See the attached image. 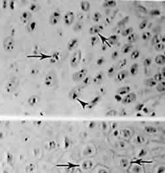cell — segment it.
Returning <instances> with one entry per match:
<instances>
[{
    "instance_id": "cell-44",
    "label": "cell",
    "mask_w": 165,
    "mask_h": 173,
    "mask_svg": "<svg viewBox=\"0 0 165 173\" xmlns=\"http://www.w3.org/2000/svg\"><path fill=\"white\" fill-rule=\"evenodd\" d=\"M105 62V59L104 57H101V58H99L96 61V65L98 66H101L102 65H103Z\"/></svg>"
},
{
    "instance_id": "cell-23",
    "label": "cell",
    "mask_w": 165,
    "mask_h": 173,
    "mask_svg": "<svg viewBox=\"0 0 165 173\" xmlns=\"http://www.w3.org/2000/svg\"><path fill=\"white\" fill-rule=\"evenodd\" d=\"M156 90L160 93H163L165 91V82L164 81H162L161 82H159L156 84Z\"/></svg>"
},
{
    "instance_id": "cell-27",
    "label": "cell",
    "mask_w": 165,
    "mask_h": 173,
    "mask_svg": "<svg viewBox=\"0 0 165 173\" xmlns=\"http://www.w3.org/2000/svg\"><path fill=\"white\" fill-rule=\"evenodd\" d=\"M164 77L162 76V74L161 73H157L156 74L154 75V76H153V79L156 81V83H159L163 81Z\"/></svg>"
},
{
    "instance_id": "cell-45",
    "label": "cell",
    "mask_w": 165,
    "mask_h": 173,
    "mask_svg": "<svg viewBox=\"0 0 165 173\" xmlns=\"http://www.w3.org/2000/svg\"><path fill=\"white\" fill-rule=\"evenodd\" d=\"M116 115H117V112H116L115 110L109 111L106 114V116H115Z\"/></svg>"
},
{
    "instance_id": "cell-17",
    "label": "cell",
    "mask_w": 165,
    "mask_h": 173,
    "mask_svg": "<svg viewBox=\"0 0 165 173\" xmlns=\"http://www.w3.org/2000/svg\"><path fill=\"white\" fill-rule=\"evenodd\" d=\"M118 36L116 34H112L109 38H108V42L110 45V46L112 45L116 44V42H118Z\"/></svg>"
},
{
    "instance_id": "cell-7",
    "label": "cell",
    "mask_w": 165,
    "mask_h": 173,
    "mask_svg": "<svg viewBox=\"0 0 165 173\" xmlns=\"http://www.w3.org/2000/svg\"><path fill=\"white\" fill-rule=\"evenodd\" d=\"M136 95L134 93H129L126 95L123 99H122V103L123 105H128L130 103H134L136 100Z\"/></svg>"
},
{
    "instance_id": "cell-5",
    "label": "cell",
    "mask_w": 165,
    "mask_h": 173,
    "mask_svg": "<svg viewBox=\"0 0 165 173\" xmlns=\"http://www.w3.org/2000/svg\"><path fill=\"white\" fill-rule=\"evenodd\" d=\"M40 102V98L38 95H32L27 99V105L31 108H34L37 106L39 105Z\"/></svg>"
},
{
    "instance_id": "cell-30",
    "label": "cell",
    "mask_w": 165,
    "mask_h": 173,
    "mask_svg": "<svg viewBox=\"0 0 165 173\" xmlns=\"http://www.w3.org/2000/svg\"><path fill=\"white\" fill-rule=\"evenodd\" d=\"M133 28L132 27H129V28H126L125 30H123V31L121 33V34H122V36H129V34H131L133 32Z\"/></svg>"
},
{
    "instance_id": "cell-8",
    "label": "cell",
    "mask_w": 165,
    "mask_h": 173,
    "mask_svg": "<svg viewBox=\"0 0 165 173\" xmlns=\"http://www.w3.org/2000/svg\"><path fill=\"white\" fill-rule=\"evenodd\" d=\"M104 29L103 26L102 25H95L93 26V27H90L89 28V33L92 35H94V34H99L101 33V32H102Z\"/></svg>"
},
{
    "instance_id": "cell-36",
    "label": "cell",
    "mask_w": 165,
    "mask_h": 173,
    "mask_svg": "<svg viewBox=\"0 0 165 173\" xmlns=\"http://www.w3.org/2000/svg\"><path fill=\"white\" fill-rule=\"evenodd\" d=\"M147 25H148V21L147 20H143L140 22L139 25V28L140 30H143L147 27Z\"/></svg>"
},
{
    "instance_id": "cell-18",
    "label": "cell",
    "mask_w": 165,
    "mask_h": 173,
    "mask_svg": "<svg viewBox=\"0 0 165 173\" xmlns=\"http://www.w3.org/2000/svg\"><path fill=\"white\" fill-rule=\"evenodd\" d=\"M139 70V64L135 63L133 65H131L130 69H129V73H131V75H135L137 74Z\"/></svg>"
},
{
    "instance_id": "cell-2",
    "label": "cell",
    "mask_w": 165,
    "mask_h": 173,
    "mask_svg": "<svg viewBox=\"0 0 165 173\" xmlns=\"http://www.w3.org/2000/svg\"><path fill=\"white\" fill-rule=\"evenodd\" d=\"M3 46L5 50L9 52H11L15 48V41L12 37H7L4 39L3 42Z\"/></svg>"
},
{
    "instance_id": "cell-50",
    "label": "cell",
    "mask_w": 165,
    "mask_h": 173,
    "mask_svg": "<svg viewBox=\"0 0 165 173\" xmlns=\"http://www.w3.org/2000/svg\"><path fill=\"white\" fill-rule=\"evenodd\" d=\"M51 16H53L54 17H56V18L59 19L60 17V13L59 12V11H54V12L53 13L52 15Z\"/></svg>"
},
{
    "instance_id": "cell-43",
    "label": "cell",
    "mask_w": 165,
    "mask_h": 173,
    "mask_svg": "<svg viewBox=\"0 0 165 173\" xmlns=\"http://www.w3.org/2000/svg\"><path fill=\"white\" fill-rule=\"evenodd\" d=\"M161 14V11L157 9H153V10H151L150 11V15H152V16H159Z\"/></svg>"
},
{
    "instance_id": "cell-6",
    "label": "cell",
    "mask_w": 165,
    "mask_h": 173,
    "mask_svg": "<svg viewBox=\"0 0 165 173\" xmlns=\"http://www.w3.org/2000/svg\"><path fill=\"white\" fill-rule=\"evenodd\" d=\"M75 19V14L73 11H68L63 16V21L67 26H70L73 24Z\"/></svg>"
},
{
    "instance_id": "cell-28",
    "label": "cell",
    "mask_w": 165,
    "mask_h": 173,
    "mask_svg": "<svg viewBox=\"0 0 165 173\" xmlns=\"http://www.w3.org/2000/svg\"><path fill=\"white\" fill-rule=\"evenodd\" d=\"M151 36H152V34L150 32L145 31L142 33V36H141V37H142V39L143 40H145V41H147V40H148L151 38Z\"/></svg>"
},
{
    "instance_id": "cell-49",
    "label": "cell",
    "mask_w": 165,
    "mask_h": 173,
    "mask_svg": "<svg viewBox=\"0 0 165 173\" xmlns=\"http://www.w3.org/2000/svg\"><path fill=\"white\" fill-rule=\"evenodd\" d=\"M90 82V77H86L84 79H83V83L85 85H89Z\"/></svg>"
},
{
    "instance_id": "cell-3",
    "label": "cell",
    "mask_w": 165,
    "mask_h": 173,
    "mask_svg": "<svg viewBox=\"0 0 165 173\" xmlns=\"http://www.w3.org/2000/svg\"><path fill=\"white\" fill-rule=\"evenodd\" d=\"M81 58H82V53L81 50H77L73 54V55L71 57L70 64L71 66L73 67H75L79 64L81 62Z\"/></svg>"
},
{
    "instance_id": "cell-40",
    "label": "cell",
    "mask_w": 165,
    "mask_h": 173,
    "mask_svg": "<svg viewBox=\"0 0 165 173\" xmlns=\"http://www.w3.org/2000/svg\"><path fill=\"white\" fill-rule=\"evenodd\" d=\"M127 65V59H123L119 62L118 65V69H122Z\"/></svg>"
},
{
    "instance_id": "cell-10",
    "label": "cell",
    "mask_w": 165,
    "mask_h": 173,
    "mask_svg": "<svg viewBox=\"0 0 165 173\" xmlns=\"http://www.w3.org/2000/svg\"><path fill=\"white\" fill-rule=\"evenodd\" d=\"M128 75H129V73H128V71H122V72L118 73L117 76H116V80H117L118 82H122L124 79L128 77Z\"/></svg>"
},
{
    "instance_id": "cell-14",
    "label": "cell",
    "mask_w": 165,
    "mask_h": 173,
    "mask_svg": "<svg viewBox=\"0 0 165 173\" xmlns=\"http://www.w3.org/2000/svg\"><path fill=\"white\" fill-rule=\"evenodd\" d=\"M78 44V39L73 38L69 41L68 44V49L69 50H73Z\"/></svg>"
},
{
    "instance_id": "cell-1",
    "label": "cell",
    "mask_w": 165,
    "mask_h": 173,
    "mask_svg": "<svg viewBox=\"0 0 165 173\" xmlns=\"http://www.w3.org/2000/svg\"><path fill=\"white\" fill-rule=\"evenodd\" d=\"M19 83V81L16 78H13L11 79L7 83L6 85H5V91L7 94L12 93L13 91H14L17 86Z\"/></svg>"
},
{
    "instance_id": "cell-15",
    "label": "cell",
    "mask_w": 165,
    "mask_h": 173,
    "mask_svg": "<svg viewBox=\"0 0 165 173\" xmlns=\"http://www.w3.org/2000/svg\"><path fill=\"white\" fill-rule=\"evenodd\" d=\"M130 91V86H124L122 87H120L118 90L117 91L118 95H123L128 94Z\"/></svg>"
},
{
    "instance_id": "cell-42",
    "label": "cell",
    "mask_w": 165,
    "mask_h": 173,
    "mask_svg": "<svg viewBox=\"0 0 165 173\" xmlns=\"http://www.w3.org/2000/svg\"><path fill=\"white\" fill-rule=\"evenodd\" d=\"M36 24L35 21H32L31 22L29 23V25H28V29H29V31H33L35 30V29L36 28Z\"/></svg>"
},
{
    "instance_id": "cell-20",
    "label": "cell",
    "mask_w": 165,
    "mask_h": 173,
    "mask_svg": "<svg viewBox=\"0 0 165 173\" xmlns=\"http://www.w3.org/2000/svg\"><path fill=\"white\" fill-rule=\"evenodd\" d=\"M157 83L155 81L153 78H149V79H147L145 81V85L147 86H149V87H153V86H156Z\"/></svg>"
},
{
    "instance_id": "cell-29",
    "label": "cell",
    "mask_w": 165,
    "mask_h": 173,
    "mask_svg": "<svg viewBox=\"0 0 165 173\" xmlns=\"http://www.w3.org/2000/svg\"><path fill=\"white\" fill-rule=\"evenodd\" d=\"M145 131L148 133H154L157 131V129L153 126H147L145 128Z\"/></svg>"
},
{
    "instance_id": "cell-38",
    "label": "cell",
    "mask_w": 165,
    "mask_h": 173,
    "mask_svg": "<svg viewBox=\"0 0 165 173\" xmlns=\"http://www.w3.org/2000/svg\"><path fill=\"white\" fill-rule=\"evenodd\" d=\"M101 17H102V15H101V13L99 12H96L94 13V15H93V21H95V22H98L101 19Z\"/></svg>"
},
{
    "instance_id": "cell-51",
    "label": "cell",
    "mask_w": 165,
    "mask_h": 173,
    "mask_svg": "<svg viewBox=\"0 0 165 173\" xmlns=\"http://www.w3.org/2000/svg\"><path fill=\"white\" fill-rule=\"evenodd\" d=\"M114 98H115V99L116 100H117L118 102H120L122 101V96L120 95H116L115 96H114Z\"/></svg>"
},
{
    "instance_id": "cell-47",
    "label": "cell",
    "mask_w": 165,
    "mask_h": 173,
    "mask_svg": "<svg viewBox=\"0 0 165 173\" xmlns=\"http://www.w3.org/2000/svg\"><path fill=\"white\" fill-rule=\"evenodd\" d=\"M30 9L32 11H36L38 10V5L36 3H32V4L30 5Z\"/></svg>"
},
{
    "instance_id": "cell-41",
    "label": "cell",
    "mask_w": 165,
    "mask_h": 173,
    "mask_svg": "<svg viewBox=\"0 0 165 173\" xmlns=\"http://www.w3.org/2000/svg\"><path fill=\"white\" fill-rule=\"evenodd\" d=\"M155 49L158 52L163 50L164 49V44L163 43H159L155 46Z\"/></svg>"
},
{
    "instance_id": "cell-33",
    "label": "cell",
    "mask_w": 165,
    "mask_h": 173,
    "mask_svg": "<svg viewBox=\"0 0 165 173\" xmlns=\"http://www.w3.org/2000/svg\"><path fill=\"white\" fill-rule=\"evenodd\" d=\"M99 41V37L98 36H93L90 38V43L92 46H94L96 45Z\"/></svg>"
},
{
    "instance_id": "cell-35",
    "label": "cell",
    "mask_w": 165,
    "mask_h": 173,
    "mask_svg": "<svg viewBox=\"0 0 165 173\" xmlns=\"http://www.w3.org/2000/svg\"><path fill=\"white\" fill-rule=\"evenodd\" d=\"M60 57H61V56H60V53L59 52H55L54 54V55L52 56H51V60H52V61H54V63L56 62L57 61H58L59 60H60Z\"/></svg>"
},
{
    "instance_id": "cell-31",
    "label": "cell",
    "mask_w": 165,
    "mask_h": 173,
    "mask_svg": "<svg viewBox=\"0 0 165 173\" xmlns=\"http://www.w3.org/2000/svg\"><path fill=\"white\" fill-rule=\"evenodd\" d=\"M82 26H83L82 22H81V21H78V22H77L76 24L75 25V26H74L73 30L76 32L81 31V30H82Z\"/></svg>"
},
{
    "instance_id": "cell-9",
    "label": "cell",
    "mask_w": 165,
    "mask_h": 173,
    "mask_svg": "<svg viewBox=\"0 0 165 173\" xmlns=\"http://www.w3.org/2000/svg\"><path fill=\"white\" fill-rule=\"evenodd\" d=\"M54 74L52 73H49L46 75L45 78V81H44V83L46 86H51L54 85Z\"/></svg>"
},
{
    "instance_id": "cell-24",
    "label": "cell",
    "mask_w": 165,
    "mask_h": 173,
    "mask_svg": "<svg viewBox=\"0 0 165 173\" xmlns=\"http://www.w3.org/2000/svg\"><path fill=\"white\" fill-rule=\"evenodd\" d=\"M137 34L135 33H132L131 34H129V36H127V38H126V40L128 41V43L131 44L132 42H135V40H137Z\"/></svg>"
},
{
    "instance_id": "cell-21",
    "label": "cell",
    "mask_w": 165,
    "mask_h": 173,
    "mask_svg": "<svg viewBox=\"0 0 165 173\" xmlns=\"http://www.w3.org/2000/svg\"><path fill=\"white\" fill-rule=\"evenodd\" d=\"M79 93L77 90H72L69 93V97L71 100H77V99H79Z\"/></svg>"
},
{
    "instance_id": "cell-11",
    "label": "cell",
    "mask_w": 165,
    "mask_h": 173,
    "mask_svg": "<svg viewBox=\"0 0 165 173\" xmlns=\"http://www.w3.org/2000/svg\"><path fill=\"white\" fill-rule=\"evenodd\" d=\"M80 7L82 11L87 12L90 9V3L88 1H81L80 3Z\"/></svg>"
},
{
    "instance_id": "cell-48",
    "label": "cell",
    "mask_w": 165,
    "mask_h": 173,
    "mask_svg": "<svg viewBox=\"0 0 165 173\" xmlns=\"http://www.w3.org/2000/svg\"><path fill=\"white\" fill-rule=\"evenodd\" d=\"M144 105L143 104H139V105H137L136 106V107H135V110H136L137 111H143V109L144 108Z\"/></svg>"
},
{
    "instance_id": "cell-25",
    "label": "cell",
    "mask_w": 165,
    "mask_h": 173,
    "mask_svg": "<svg viewBox=\"0 0 165 173\" xmlns=\"http://www.w3.org/2000/svg\"><path fill=\"white\" fill-rule=\"evenodd\" d=\"M129 20V16L125 17L124 18H123L122 20H121V21H120L118 22V26L119 27H120V28L125 27L126 23H128V22Z\"/></svg>"
},
{
    "instance_id": "cell-16",
    "label": "cell",
    "mask_w": 165,
    "mask_h": 173,
    "mask_svg": "<svg viewBox=\"0 0 165 173\" xmlns=\"http://www.w3.org/2000/svg\"><path fill=\"white\" fill-rule=\"evenodd\" d=\"M117 4V2L114 1V0H106L103 2V7L106 8L108 7H113L116 6Z\"/></svg>"
},
{
    "instance_id": "cell-22",
    "label": "cell",
    "mask_w": 165,
    "mask_h": 173,
    "mask_svg": "<svg viewBox=\"0 0 165 173\" xmlns=\"http://www.w3.org/2000/svg\"><path fill=\"white\" fill-rule=\"evenodd\" d=\"M132 48H133V45L131 44L128 43L125 44L123 46L122 49V52L123 54H127V53H129L131 50Z\"/></svg>"
},
{
    "instance_id": "cell-52",
    "label": "cell",
    "mask_w": 165,
    "mask_h": 173,
    "mask_svg": "<svg viewBox=\"0 0 165 173\" xmlns=\"http://www.w3.org/2000/svg\"><path fill=\"white\" fill-rule=\"evenodd\" d=\"M164 67H163V68L162 69V72H161V74H162V76L164 77V76H165V73H164Z\"/></svg>"
},
{
    "instance_id": "cell-12",
    "label": "cell",
    "mask_w": 165,
    "mask_h": 173,
    "mask_svg": "<svg viewBox=\"0 0 165 173\" xmlns=\"http://www.w3.org/2000/svg\"><path fill=\"white\" fill-rule=\"evenodd\" d=\"M155 62L159 66H163L165 64V56L163 54H159L155 58Z\"/></svg>"
},
{
    "instance_id": "cell-46",
    "label": "cell",
    "mask_w": 165,
    "mask_h": 173,
    "mask_svg": "<svg viewBox=\"0 0 165 173\" xmlns=\"http://www.w3.org/2000/svg\"><path fill=\"white\" fill-rule=\"evenodd\" d=\"M119 56V52L118 51H114L111 54V58L113 60H116Z\"/></svg>"
},
{
    "instance_id": "cell-4",
    "label": "cell",
    "mask_w": 165,
    "mask_h": 173,
    "mask_svg": "<svg viewBox=\"0 0 165 173\" xmlns=\"http://www.w3.org/2000/svg\"><path fill=\"white\" fill-rule=\"evenodd\" d=\"M87 69L85 68H82L73 75V80L75 81H82L87 77Z\"/></svg>"
},
{
    "instance_id": "cell-32",
    "label": "cell",
    "mask_w": 165,
    "mask_h": 173,
    "mask_svg": "<svg viewBox=\"0 0 165 173\" xmlns=\"http://www.w3.org/2000/svg\"><path fill=\"white\" fill-rule=\"evenodd\" d=\"M140 56V52L137 50H134L131 54V58L132 60H136L138 58H139Z\"/></svg>"
},
{
    "instance_id": "cell-39",
    "label": "cell",
    "mask_w": 165,
    "mask_h": 173,
    "mask_svg": "<svg viewBox=\"0 0 165 173\" xmlns=\"http://www.w3.org/2000/svg\"><path fill=\"white\" fill-rule=\"evenodd\" d=\"M59 22V19L56 18V17H54L51 16L50 18V22L52 25H56Z\"/></svg>"
},
{
    "instance_id": "cell-26",
    "label": "cell",
    "mask_w": 165,
    "mask_h": 173,
    "mask_svg": "<svg viewBox=\"0 0 165 173\" xmlns=\"http://www.w3.org/2000/svg\"><path fill=\"white\" fill-rule=\"evenodd\" d=\"M161 36H159V35H158V34H156V35L153 36V38H152L151 44L155 46V45H156V44H158L159 43H160V42H161Z\"/></svg>"
},
{
    "instance_id": "cell-13",
    "label": "cell",
    "mask_w": 165,
    "mask_h": 173,
    "mask_svg": "<svg viewBox=\"0 0 165 173\" xmlns=\"http://www.w3.org/2000/svg\"><path fill=\"white\" fill-rule=\"evenodd\" d=\"M30 17H31V14L29 11H24L21 13V21L23 22V23H26L27 22L30 20Z\"/></svg>"
},
{
    "instance_id": "cell-37",
    "label": "cell",
    "mask_w": 165,
    "mask_h": 173,
    "mask_svg": "<svg viewBox=\"0 0 165 173\" xmlns=\"http://www.w3.org/2000/svg\"><path fill=\"white\" fill-rule=\"evenodd\" d=\"M152 59L151 58H146L144 60H143V66L145 67H148V66H150L152 64Z\"/></svg>"
},
{
    "instance_id": "cell-19",
    "label": "cell",
    "mask_w": 165,
    "mask_h": 173,
    "mask_svg": "<svg viewBox=\"0 0 165 173\" xmlns=\"http://www.w3.org/2000/svg\"><path fill=\"white\" fill-rule=\"evenodd\" d=\"M104 78V75L102 72H99L93 78V83L96 84H98L99 83L101 82Z\"/></svg>"
},
{
    "instance_id": "cell-34",
    "label": "cell",
    "mask_w": 165,
    "mask_h": 173,
    "mask_svg": "<svg viewBox=\"0 0 165 173\" xmlns=\"http://www.w3.org/2000/svg\"><path fill=\"white\" fill-rule=\"evenodd\" d=\"M116 72V67L114 66H112L108 68V71H107V73H108V75L109 77H112L113 75Z\"/></svg>"
}]
</instances>
